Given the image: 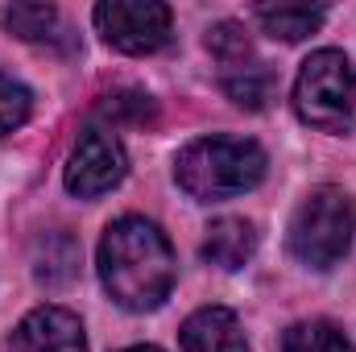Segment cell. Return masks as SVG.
Here are the masks:
<instances>
[{"label":"cell","mask_w":356,"mask_h":352,"mask_svg":"<svg viewBox=\"0 0 356 352\" xmlns=\"http://www.w3.org/2000/svg\"><path fill=\"white\" fill-rule=\"evenodd\" d=\"M99 278H104V290L124 311H154L170 298L175 249L158 224L141 216H124L108 224L99 241Z\"/></svg>","instance_id":"obj_1"},{"label":"cell","mask_w":356,"mask_h":352,"mask_svg":"<svg viewBox=\"0 0 356 352\" xmlns=\"http://www.w3.org/2000/svg\"><path fill=\"white\" fill-rule=\"evenodd\" d=\"M175 178L199 203L232 199L266 178V150L249 137H199L178 154Z\"/></svg>","instance_id":"obj_2"},{"label":"cell","mask_w":356,"mask_h":352,"mask_svg":"<svg viewBox=\"0 0 356 352\" xmlns=\"http://www.w3.org/2000/svg\"><path fill=\"white\" fill-rule=\"evenodd\" d=\"M356 228V203L340 186H315L290 220V253L311 269H332L348 253Z\"/></svg>","instance_id":"obj_3"},{"label":"cell","mask_w":356,"mask_h":352,"mask_svg":"<svg viewBox=\"0 0 356 352\" xmlns=\"http://www.w3.org/2000/svg\"><path fill=\"white\" fill-rule=\"evenodd\" d=\"M294 112L323 133L356 129V67L340 50H315L294 83Z\"/></svg>","instance_id":"obj_4"},{"label":"cell","mask_w":356,"mask_h":352,"mask_svg":"<svg viewBox=\"0 0 356 352\" xmlns=\"http://www.w3.org/2000/svg\"><path fill=\"white\" fill-rule=\"evenodd\" d=\"M95 29L124 54H154L170 42V8L158 0H104L95 4Z\"/></svg>","instance_id":"obj_5"},{"label":"cell","mask_w":356,"mask_h":352,"mask_svg":"<svg viewBox=\"0 0 356 352\" xmlns=\"http://www.w3.org/2000/svg\"><path fill=\"white\" fill-rule=\"evenodd\" d=\"M129 170L124 145L116 141L112 129H88L67 162V191L79 199H95L104 191H112Z\"/></svg>","instance_id":"obj_6"},{"label":"cell","mask_w":356,"mask_h":352,"mask_svg":"<svg viewBox=\"0 0 356 352\" xmlns=\"http://www.w3.org/2000/svg\"><path fill=\"white\" fill-rule=\"evenodd\" d=\"M13 352H88V336H83V323L71 311L38 307L17 323Z\"/></svg>","instance_id":"obj_7"},{"label":"cell","mask_w":356,"mask_h":352,"mask_svg":"<svg viewBox=\"0 0 356 352\" xmlns=\"http://www.w3.org/2000/svg\"><path fill=\"white\" fill-rule=\"evenodd\" d=\"M182 352H249V340L241 332V319L228 307H203L195 311L182 332Z\"/></svg>","instance_id":"obj_8"},{"label":"cell","mask_w":356,"mask_h":352,"mask_svg":"<svg viewBox=\"0 0 356 352\" xmlns=\"http://www.w3.org/2000/svg\"><path fill=\"white\" fill-rule=\"evenodd\" d=\"M257 253V232L249 220H236V216H224L207 228L203 237V257L220 269H241Z\"/></svg>","instance_id":"obj_9"},{"label":"cell","mask_w":356,"mask_h":352,"mask_svg":"<svg viewBox=\"0 0 356 352\" xmlns=\"http://www.w3.org/2000/svg\"><path fill=\"white\" fill-rule=\"evenodd\" d=\"M224 67V91L241 104V108H266L273 99V71L257 54H245V58H232V63H220Z\"/></svg>","instance_id":"obj_10"},{"label":"cell","mask_w":356,"mask_h":352,"mask_svg":"<svg viewBox=\"0 0 356 352\" xmlns=\"http://www.w3.org/2000/svg\"><path fill=\"white\" fill-rule=\"evenodd\" d=\"M253 17L261 21V29H266L269 38H277V42H302V38H311L323 25L327 13L311 8V4H257Z\"/></svg>","instance_id":"obj_11"},{"label":"cell","mask_w":356,"mask_h":352,"mask_svg":"<svg viewBox=\"0 0 356 352\" xmlns=\"http://www.w3.org/2000/svg\"><path fill=\"white\" fill-rule=\"evenodd\" d=\"M282 352H356V344L327 319H307L294 323L282 340Z\"/></svg>","instance_id":"obj_12"},{"label":"cell","mask_w":356,"mask_h":352,"mask_svg":"<svg viewBox=\"0 0 356 352\" xmlns=\"http://www.w3.org/2000/svg\"><path fill=\"white\" fill-rule=\"evenodd\" d=\"M4 25L25 42H54L58 38V8L54 4H8Z\"/></svg>","instance_id":"obj_13"},{"label":"cell","mask_w":356,"mask_h":352,"mask_svg":"<svg viewBox=\"0 0 356 352\" xmlns=\"http://www.w3.org/2000/svg\"><path fill=\"white\" fill-rule=\"evenodd\" d=\"M79 265V245L67 237V232H50L42 241V253H38V278L46 282H67Z\"/></svg>","instance_id":"obj_14"},{"label":"cell","mask_w":356,"mask_h":352,"mask_svg":"<svg viewBox=\"0 0 356 352\" xmlns=\"http://www.w3.org/2000/svg\"><path fill=\"white\" fill-rule=\"evenodd\" d=\"M99 112L112 116V125H116V120H120V125H145V120H154V99H149L145 91H112V95L99 104Z\"/></svg>","instance_id":"obj_15"},{"label":"cell","mask_w":356,"mask_h":352,"mask_svg":"<svg viewBox=\"0 0 356 352\" xmlns=\"http://www.w3.org/2000/svg\"><path fill=\"white\" fill-rule=\"evenodd\" d=\"M29 108H33V95L29 88H21L17 79H8L0 71V133H13L29 120Z\"/></svg>","instance_id":"obj_16"},{"label":"cell","mask_w":356,"mask_h":352,"mask_svg":"<svg viewBox=\"0 0 356 352\" xmlns=\"http://www.w3.org/2000/svg\"><path fill=\"white\" fill-rule=\"evenodd\" d=\"M120 352H162V349H154V344H137V349H120Z\"/></svg>","instance_id":"obj_17"}]
</instances>
